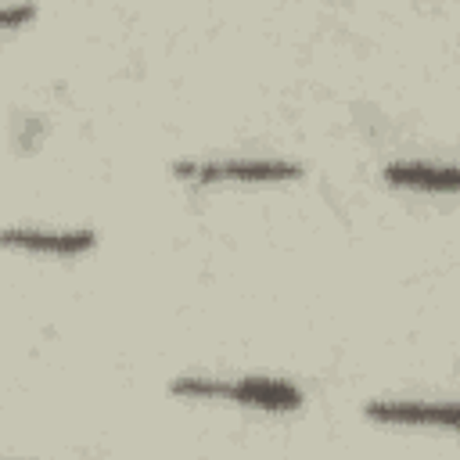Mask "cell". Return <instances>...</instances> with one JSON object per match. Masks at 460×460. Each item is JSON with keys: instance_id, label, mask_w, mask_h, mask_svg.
Segmentation results:
<instances>
[{"instance_id": "cell-1", "label": "cell", "mask_w": 460, "mask_h": 460, "mask_svg": "<svg viewBox=\"0 0 460 460\" xmlns=\"http://www.w3.org/2000/svg\"><path fill=\"white\" fill-rule=\"evenodd\" d=\"M169 392L176 395H190V399H230V402H244V406H259V410H273V413H288L302 406V392L291 381L280 377H237V381H219V377H176L169 385Z\"/></svg>"}, {"instance_id": "cell-2", "label": "cell", "mask_w": 460, "mask_h": 460, "mask_svg": "<svg viewBox=\"0 0 460 460\" xmlns=\"http://www.w3.org/2000/svg\"><path fill=\"white\" fill-rule=\"evenodd\" d=\"M172 176L198 183H277L302 176V165L284 158H212V162H176Z\"/></svg>"}, {"instance_id": "cell-3", "label": "cell", "mask_w": 460, "mask_h": 460, "mask_svg": "<svg viewBox=\"0 0 460 460\" xmlns=\"http://www.w3.org/2000/svg\"><path fill=\"white\" fill-rule=\"evenodd\" d=\"M0 244L36 255H83L97 244V234L90 226H4Z\"/></svg>"}, {"instance_id": "cell-4", "label": "cell", "mask_w": 460, "mask_h": 460, "mask_svg": "<svg viewBox=\"0 0 460 460\" xmlns=\"http://www.w3.org/2000/svg\"><path fill=\"white\" fill-rule=\"evenodd\" d=\"M370 420L381 424H417V428H453L456 424V406L453 402H428V399H370L363 406Z\"/></svg>"}, {"instance_id": "cell-5", "label": "cell", "mask_w": 460, "mask_h": 460, "mask_svg": "<svg viewBox=\"0 0 460 460\" xmlns=\"http://www.w3.org/2000/svg\"><path fill=\"white\" fill-rule=\"evenodd\" d=\"M385 180L410 190H456V165L453 162H392L385 165Z\"/></svg>"}, {"instance_id": "cell-6", "label": "cell", "mask_w": 460, "mask_h": 460, "mask_svg": "<svg viewBox=\"0 0 460 460\" xmlns=\"http://www.w3.org/2000/svg\"><path fill=\"white\" fill-rule=\"evenodd\" d=\"M36 14V7H29V4H18V7H0V25H22V22H29Z\"/></svg>"}]
</instances>
